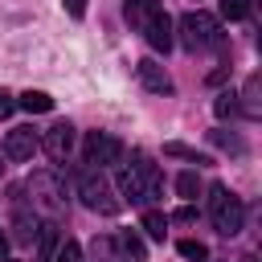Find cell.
Wrapping results in <instances>:
<instances>
[{
  "label": "cell",
  "mask_w": 262,
  "mask_h": 262,
  "mask_svg": "<svg viewBox=\"0 0 262 262\" xmlns=\"http://www.w3.org/2000/svg\"><path fill=\"white\" fill-rule=\"evenodd\" d=\"M209 217H213V225H217L221 237H233V233H242L246 205H242V196H233L225 184H213V188H209Z\"/></svg>",
  "instance_id": "6da1fadb"
},
{
  "label": "cell",
  "mask_w": 262,
  "mask_h": 262,
  "mask_svg": "<svg viewBox=\"0 0 262 262\" xmlns=\"http://www.w3.org/2000/svg\"><path fill=\"white\" fill-rule=\"evenodd\" d=\"M180 41H184V49H192V53L221 45L217 16H209V12H184V16H180Z\"/></svg>",
  "instance_id": "7a4b0ae2"
},
{
  "label": "cell",
  "mask_w": 262,
  "mask_h": 262,
  "mask_svg": "<svg viewBox=\"0 0 262 262\" xmlns=\"http://www.w3.org/2000/svg\"><path fill=\"white\" fill-rule=\"evenodd\" d=\"M78 196H82L94 213H106V217L123 209V201L115 196V188L106 184V176H102V172H94V168H90V172H82V180H78Z\"/></svg>",
  "instance_id": "3957f363"
},
{
  "label": "cell",
  "mask_w": 262,
  "mask_h": 262,
  "mask_svg": "<svg viewBox=\"0 0 262 262\" xmlns=\"http://www.w3.org/2000/svg\"><path fill=\"white\" fill-rule=\"evenodd\" d=\"M82 156H86L90 168H102V164H115L123 156V143L115 135H106V131H90L86 143H82Z\"/></svg>",
  "instance_id": "277c9868"
},
{
  "label": "cell",
  "mask_w": 262,
  "mask_h": 262,
  "mask_svg": "<svg viewBox=\"0 0 262 262\" xmlns=\"http://www.w3.org/2000/svg\"><path fill=\"white\" fill-rule=\"evenodd\" d=\"M37 147H41V135L33 127H12L8 139H4V156L8 160H33Z\"/></svg>",
  "instance_id": "5b68a950"
},
{
  "label": "cell",
  "mask_w": 262,
  "mask_h": 262,
  "mask_svg": "<svg viewBox=\"0 0 262 262\" xmlns=\"http://www.w3.org/2000/svg\"><path fill=\"white\" fill-rule=\"evenodd\" d=\"M41 147H45L49 160L61 164V160L70 156V147H74V127H70V123H53V127L41 135Z\"/></svg>",
  "instance_id": "8992f818"
},
{
  "label": "cell",
  "mask_w": 262,
  "mask_h": 262,
  "mask_svg": "<svg viewBox=\"0 0 262 262\" xmlns=\"http://www.w3.org/2000/svg\"><path fill=\"white\" fill-rule=\"evenodd\" d=\"M29 188H33V201H37L45 213H57V209L66 205V188H61L53 176H33Z\"/></svg>",
  "instance_id": "52a82bcc"
},
{
  "label": "cell",
  "mask_w": 262,
  "mask_h": 262,
  "mask_svg": "<svg viewBox=\"0 0 262 262\" xmlns=\"http://www.w3.org/2000/svg\"><path fill=\"white\" fill-rule=\"evenodd\" d=\"M139 33L147 37V45H151V49H160V53H168V49H172V20H168V12L151 16Z\"/></svg>",
  "instance_id": "ba28073f"
},
{
  "label": "cell",
  "mask_w": 262,
  "mask_h": 262,
  "mask_svg": "<svg viewBox=\"0 0 262 262\" xmlns=\"http://www.w3.org/2000/svg\"><path fill=\"white\" fill-rule=\"evenodd\" d=\"M135 74H139V82H143L147 90H156V94H172V78L164 74V66H160V61L143 57V61L135 66Z\"/></svg>",
  "instance_id": "9c48e42d"
},
{
  "label": "cell",
  "mask_w": 262,
  "mask_h": 262,
  "mask_svg": "<svg viewBox=\"0 0 262 262\" xmlns=\"http://www.w3.org/2000/svg\"><path fill=\"white\" fill-rule=\"evenodd\" d=\"M164 12V4L160 0H127L123 4V16H127V25H135V29H143L151 16H160Z\"/></svg>",
  "instance_id": "30bf717a"
},
{
  "label": "cell",
  "mask_w": 262,
  "mask_h": 262,
  "mask_svg": "<svg viewBox=\"0 0 262 262\" xmlns=\"http://www.w3.org/2000/svg\"><path fill=\"white\" fill-rule=\"evenodd\" d=\"M16 106L29 111V115H45V111H53V98H49L45 90H25V94L16 98Z\"/></svg>",
  "instance_id": "8fae6325"
},
{
  "label": "cell",
  "mask_w": 262,
  "mask_h": 262,
  "mask_svg": "<svg viewBox=\"0 0 262 262\" xmlns=\"http://www.w3.org/2000/svg\"><path fill=\"white\" fill-rule=\"evenodd\" d=\"M143 229H147V237L164 242V237H168V217L156 213V209H147V213H143Z\"/></svg>",
  "instance_id": "7c38bea8"
},
{
  "label": "cell",
  "mask_w": 262,
  "mask_h": 262,
  "mask_svg": "<svg viewBox=\"0 0 262 262\" xmlns=\"http://www.w3.org/2000/svg\"><path fill=\"white\" fill-rule=\"evenodd\" d=\"M176 192H180L184 201H196V196H201V176H196V172H180V176H176Z\"/></svg>",
  "instance_id": "4fadbf2b"
},
{
  "label": "cell",
  "mask_w": 262,
  "mask_h": 262,
  "mask_svg": "<svg viewBox=\"0 0 262 262\" xmlns=\"http://www.w3.org/2000/svg\"><path fill=\"white\" fill-rule=\"evenodd\" d=\"M164 156H180V160H192V164H209V156H201L196 147H184V143H164Z\"/></svg>",
  "instance_id": "5bb4252c"
},
{
  "label": "cell",
  "mask_w": 262,
  "mask_h": 262,
  "mask_svg": "<svg viewBox=\"0 0 262 262\" xmlns=\"http://www.w3.org/2000/svg\"><path fill=\"white\" fill-rule=\"evenodd\" d=\"M119 250H123L127 258H135V262H143V242H139L135 233H119Z\"/></svg>",
  "instance_id": "9a60e30c"
},
{
  "label": "cell",
  "mask_w": 262,
  "mask_h": 262,
  "mask_svg": "<svg viewBox=\"0 0 262 262\" xmlns=\"http://www.w3.org/2000/svg\"><path fill=\"white\" fill-rule=\"evenodd\" d=\"M221 16H225V20H242V16H250V0H221Z\"/></svg>",
  "instance_id": "2e32d148"
},
{
  "label": "cell",
  "mask_w": 262,
  "mask_h": 262,
  "mask_svg": "<svg viewBox=\"0 0 262 262\" xmlns=\"http://www.w3.org/2000/svg\"><path fill=\"white\" fill-rule=\"evenodd\" d=\"M180 254H184V258H192V262H205V258H209L205 242H192V237H184V242H180Z\"/></svg>",
  "instance_id": "e0dca14e"
},
{
  "label": "cell",
  "mask_w": 262,
  "mask_h": 262,
  "mask_svg": "<svg viewBox=\"0 0 262 262\" xmlns=\"http://www.w3.org/2000/svg\"><path fill=\"white\" fill-rule=\"evenodd\" d=\"M57 262H82V246H78L74 237H66V242L57 246Z\"/></svg>",
  "instance_id": "ac0fdd59"
},
{
  "label": "cell",
  "mask_w": 262,
  "mask_h": 262,
  "mask_svg": "<svg viewBox=\"0 0 262 262\" xmlns=\"http://www.w3.org/2000/svg\"><path fill=\"white\" fill-rule=\"evenodd\" d=\"M213 111L225 119V115H237V94H221L217 102H213Z\"/></svg>",
  "instance_id": "d6986e66"
},
{
  "label": "cell",
  "mask_w": 262,
  "mask_h": 262,
  "mask_svg": "<svg viewBox=\"0 0 262 262\" xmlns=\"http://www.w3.org/2000/svg\"><path fill=\"white\" fill-rule=\"evenodd\" d=\"M213 139H217L221 147H233V151H246V143H242V139H233V135H225V131H213Z\"/></svg>",
  "instance_id": "ffe728a7"
},
{
  "label": "cell",
  "mask_w": 262,
  "mask_h": 262,
  "mask_svg": "<svg viewBox=\"0 0 262 262\" xmlns=\"http://www.w3.org/2000/svg\"><path fill=\"white\" fill-rule=\"evenodd\" d=\"M172 221H180V225H192V221H196V209H192V205H184V209H176V213H172Z\"/></svg>",
  "instance_id": "44dd1931"
},
{
  "label": "cell",
  "mask_w": 262,
  "mask_h": 262,
  "mask_svg": "<svg viewBox=\"0 0 262 262\" xmlns=\"http://www.w3.org/2000/svg\"><path fill=\"white\" fill-rule=\"evenodd\" d=\"M12 111H16V98H12L8 90H0V119H8Z\"/></svg>",
  "instance_id": "7402d4cb"
},
{
  "label": "cell",
  "mask_w": 262,
  "mask_h": 262,
  "mask_svg": "<svg viewBox=\"0 0 262 262\" xmlns=\"http://www.w3.org/2000/svg\"><path fill=\"white\" fill-rule=\"evenodd\" d=\"M66 12H70V16H82V12H86V0H66Z\"/></svg>",
  "instance_id": "603a6c76"
},
{
  "label": "cell",
  "mask_w": 262,
  "mask_h": 262,
  "mask_svg": "<svg viewBox=\"0 0 262 262\" xmlns=\"http://www.w3.org/2000/svg\"><path fill=\"white\" fill-rule=\"evenodd\" d=\"M4 250H8V237H4V233H0V258H4Z\"/></svg>",
  "instance_id": "cb8c5ba5"
},
{
  "label": "cell",
  "mask_w": 262,
  "mask_h": 262,
  "mask_svg": "<svg viewBox=\"0 0 262 262\" xmlns=\"http://www.w3.org/2000/svg\"><path fill=\"white\" fill-rule=\"evenodd\" d=\"M0 262H12V258H0Z\"/></svg>",
  "instance_id": "d4e9b609"
},
{
  "label": "cell",
  "mask_w": 262,
  "mask_h": 262,
  "mask_svg": "<svg viewBox=\"0 0 262 262\" xmlns=\"http://www.w3.org/2000/svg\"><path fill=\"white\" fill-rule=\"evenodd\" d=\"M0 172H4V164H0Z\"/></svg>",
  "instance_id": "484cf974"
}]
</instances>
